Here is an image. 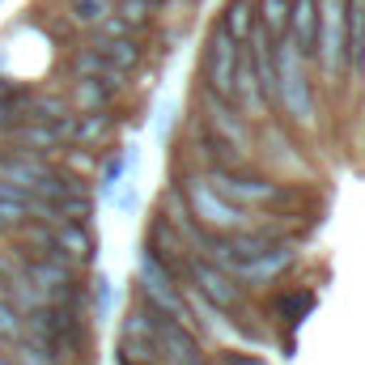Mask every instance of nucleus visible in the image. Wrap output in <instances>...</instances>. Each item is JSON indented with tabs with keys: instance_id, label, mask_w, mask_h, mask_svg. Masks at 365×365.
Here are the masks:
<instances>
[{
	"instance_id": "nucleus-2",
	"label": "nucleus",
	"mask_w": 365,
	"mask_h": 365,
	"mask_svg": "<svg viewBox=\"0 0 365 365\" xmlns=\"http://www.w3.org/2000/svg\"><path fill=\"white\" fill-rule=\"evenodd\" d=\"M182 195H187V212L200 217L208 230H217V234H242V230H247V212L234 208V204H225V200L208 187V179L187 175V179H182Z\"/></svg>"
},
{
	"instance_id": "nucleus-17",
	"label": "nucleus",
	"mask_w": 365,
	"mask_h": 365,
	"mask_svg": "<svg viewBox=\"0 0 365 365\" xmlns=\"http://www.w3.org/2000/svg\"><path fill=\"white\" fill-rule=\"evenodd\" d=\"M128 166H132V153H115V158H106V162H102L98 182H102V191H106V195H115V191L128 182Z\"/></svg>"
},
{
	"instance_id": "nucleus-8",
	"label": "nucleus",
	"mask_w": 365,
	"mask_h": 365,
	"mask_svg": "<svg viewBox=\"0 0 365 365\" xmlns=\"http://www.w3.org/2000/svg\"><path fill=\"white\" fill-rule=\"evenodd\" d=\"M200 102H204V110H208V123L217 128V140H225V145H230V149H238V153H242V149H251V132H247V123H242V119H238L221 98H212V93L204 90Z\"/></svg>"
},
{
	"instance_id": "nucleus-13",
	"label": "nucleus",
	"mask_w": 365,
	"mask_h": 365,
	"mask_svg": "<svg viewBox=\"0 0 365 365\" xmlns=\"http://www.w3.org/2000/svg\"><path fill=\"white\" fill-rule=\"evenodd\" d=\"M217 30H225L234 43H247L251 30H255V4H251V0H230L225 13H221V26H217Z\"/></svg>"
},
{
	"instance_id": "nucleus-12",
	"label": "nucleus",
	"mask_w": 365,
	"mask_h": 365,
	"mask_svg": "<svg viewBox=\"0 0 365 365\" xmlns=\"http://www.w3.org/2000/svg\"><path fill=\"white\" fill-rule=\"evenodd\" d=\"M93 56H102L115 73H132L140 64V43L136 38H106V43H90Z\"/></svg>"
},
{
	"instance_id": "nucleus-10",
	"label": "nucleus",
	"mask_w": 365,
	"mask_h": 365,
	"mask_svg": "<svg viewBox=\"0 0 365 365\" xmlns=\"http://www.w3.org/2000/svg\"><path fill=\"white\" fill-rule=\"evenodd\" d=\"M289 264H293V247H289V242H272L264 255H255L251 264H242L234 276H238V280H251V284H264V280L280 276Z\"/></svg>"
},
{
	"instance_id": "nucleus-22",
	"label": "nucleus",
	"mask_w": 365,
	"mask_h": 365,
	"mask_svg": "<svg viewBox=\"0 0 365 365\" xmlns=\"http://www.w3.org/2000/svg\"><path fill=\"white\" fill-rule=\"evenodd\" d=\"M110 204H115L119 212H132V208H136V187H132V182H123V187L110 195Z\"/></svg>"
},
{
	"instance_id": "nucleus-7",
	"label": "nucleus",
	"mask_w": 365,
	"mask_h": 365,
	"mask_svg": "<svg viewBox=\"0 0 365 365\" xmlns=\"http://www.w3.org/2000/svg\"><path fill=\"white\" fill-rule=\"evenodd\" d=\"M289 43L302 51V60H314V43H319V0H289Z\"/></svg>"
},
{
	"instance_id": "nucleus-11",
	"label": "nucleus",
	"mask_w": 365,
	"mask_h": 365,
	"mask_svg": "<svg viewBox=\"0 0 365 365\" xmlns=\"http://www.w3.org/2000/svg\"><path fill=\"white\" fill-rule=\"evenodd\" d=\"M51 242H56V255L68 264H90L93 259V234L86 225H60V230H51Z\"/></svg>"
},
{
	"instance_id": "nucleus-27",
	"label": "nucleus",
	"mask_w": 365,
	"mask_h": 365,
	"mask_svg": "<svg viewBox=\"0 0 365 365\" xmlns=\"http://www.w3.org/2000/svg\"><path fill=\"white\" fill-rule=\"evenodd\" d=\"M149 4H158V0H149Z\"/></svg>"
},
{
	"instance_id": "nucleus-15",
	"label": "nucleus",
	"mask_w": 365,
	"mask_h": 365,
	"mask_svg": "<svg viewBox=\"0 0 365 365\" xmlns=\"http://www.w3.org/2000/svg\"><path fill=\"white\" fill-rule=\"evenodd\" d=\"M13 361H17V365H64V357H60L51 344H43V340H30V336H21V344H17Z\"/></svg>"
},
{
	"instance_id": "nucleus-5",
	"label": "nucleus",
	"mask_w": 365,
	"mask_h": 365,
	"mask_svg": "<svg viewBox=\"0 0 365 365\" xmlns=\"http://www.w3.org/2000/svg\"><path fill=\"white\" fill-rule=\"evenodd\" d=\"M238 51H242V47H238L225 30H212V34H208V47H204V81H208V93H217V98H234Z\"/></svg>"
},
{
	"instance_id": "nucleus-20",
	"label": "nucleus",
	"mask_w": 365,
	"mask_h": 365,
	"mask_svg": "<svg viewBox=\"0 0 365 365\" xmlns=\"http://www.w3.org/2000/svg\"><path fill=\"white\" fill-rule=\"evenodd\" d=\"M102 132H106V115H81V119H73V140L77 145H93Z\"/></svg>"
},
{
	"instance_id": "nucleus-6",
	"label": "nucleus",
	"mask_w": 365,
	"mask_h": 365,
	"mask_svg": "<svg viewBox=\"0 0 365 365\" xmlns=\"http://www.w3.org/2000/svg\"><path fill=\"white\" fill-rule=\"evenodd\" d=\"M187 280L195 284V293H200L212 310H238V302H242V289L221 272V268H212L208 259H200V255L187 259Z\"/></svg>"
},
{
	"instance_id": "nucleus-23",
	"label": "nucleus",
	"mask_w": 365,
	"mask_h": 365,
	"mask_svg": "<svg viewBox=\"0 0 365 365\" xmlns=\"http://www.w3.org/2000/svg\"><path fill=\"white\" fill-rule=\"evenodd\" d=\"M221 365H268L259 353H221Z\"/></svg>"
},
{
	"instance_id": "nucleus-18",
	"label": "nucleus",
	"mask_w": 365,
	"mask_h": 365,
	"mask_svg": "<svg viewBox=\"0 0 365 365\" xmlns=\"http://www.w3.org/2000/svg\"><path fill=\"white\" fill-rule=\"evenodd\" d=\"M73 4V21H81V26H102L106 17H110V9H115V0H68Z\"/></svg>"
},
{
	"instance_id": "nucleus-9",
	"label": "nucleus",
	"mask_w": 365,
	"mask_h": 365,
	"mask_svg": "<svg viewBox=\"0 0 365 365\" xmlns=\"http://www.w3.org/2000/svg\"><path fill=\"white\" fill-rule=\"evenodd\" d=\"M123 353L149 361L158 357V344H153V319H149V306H136L128 319H123Z\"/></svg>"
},
{
	"instance_id": "nucleus-21",
	"label": "nucleus",
	"mask_w": 365,
	"mask_h": 365,
	"mask_svg": "<svg viewBox=\"0 0 365 365\" xmlns=\"http://www.w3.org/2000/svg\"><path fill=\"white\" fill-rule=\"evenodd\" d=\"M13 336H21V310L9 297H0V340H13Z\"/></svg>"
},
{
	"instance_id": "nucleus-1",
	"label": "nucleus",
	"mask_w": 365,
	"mask_h": 365,
	"mask_svg": "<svg viewBox=\"0 0 365 365\" xmlns=\"http://www.w3.org/2000/svg\"><path fill=\"white\" fill-rule=\"evenodd\" d=\"M272 77H276V102L284 106V115L293 123H314V90H310V73H306V60L302 51L284 38L272 43Z\"/></svg>"
},
{
	"instance_id": "nucleus-16",
	"label": "nucleus",
	"mask_w": 365,
	"mask_h": 365,
	"mask_svg": "<svg viewBox=\"0 0 365 365\" xmlns=\"http://www.w3.org/2000/svg\"><path fill=\"white\" fill-rule=\"evenodd\" d=\"M93 319H98V323H106V319H110V314H115V297H119V289H115V280H110V276H93Z\"/></svg>"
},
{
	"instance_id": "nucleus-19",
	"label": "nucleus",
	"mask_w": 365,
	"mask_h": 365,
	"mask_svg": "<svg viewBox=\"0 0 365 365\" xmlns=\"http://www.w3.org/2000/svg\"><path fill=\"white\" fill-rule=\"evenodd\" d=\"M106 86H98V81H86V77H81V81H77V102H81V110H86V115H102V106H106Z\"/></svg>"
},
{
	"instance_id": "nucleus-24",
	"label": "nucleus",
	"mask_w": 365,
	"mask_h": 365,
	"mask_svg": "<svg viewBox=\"0 0 365 365\" xmlns=\"http://www.w3.org/2000/svg\"><path fill=\"white\" fill-rule=\"evenodd\" d=\"M353 64H357V73H361V86H365V38H361V47H357V56H353Z\"/></svg>"
},
{
	"instance_id": "nucleus-4",
	"label": "nucleus",
	"mask_w": 365,
	"mask_h": 365,
	"mask_svg": "<svg viewBox=\"0 0 365 365\" xmlns=\"http://www.w3.org/2000/svg\"><path fill=\"white\" fill-rule=\"evenodd\" d=\"M344 4L349 0H319V43L314 60L327 68V77L344 73Z\"/></svg>"
},
{
	"instance_id": "nucleus-26",
	"label": "nucleus",
	"mask_w": 365,
	"mask_h": 365,
	"mask_svg": "<svg viewBox=\"0 0 365 365\" xmlns=\"http://www.w3.org/2000/svg\"><path fill=\"white\" fill-rule=\"evenodd\" d=\"M0 365H13V361H9V357H0Z\"/></svg>"
},
{
	"instance_id": "nucleus-3",
	"label": "nucleus",
	"mask_w": 365,
	"mask_h": 365,
	"mask_svg": "<svg viewBox=\"0 0 365 365\" xmlns=\"http://www.w3.org/2000/svg\"><path fill=\"white\" fill-rule=\"evenodd\" d=\"M208 187H212L225 204H234V208H247V204H276V200L284 195L280 182L264 179V175H247V170H212Z\"/></svg>"
},
{
	"instance_id": "nucleus-14",
	"label": "nucleus",
	"mask_w": 365,
	"mask_h": 365,
	"mask_svg": "<svg viewBox=\"0 0 365 365\" xmlns=\"http://www.w3.org/2000/svg\"><path fill=\"white\" fill-rule=\"evenodd\" d=\"M255 26L268 38H284L289 34V0H255Z\"/></svg>"
},
{
	"instance_id": "nucleus-25",
	"label": "nucleus",
	"mask_w": 365,
	"mask_h": 365,
	"mask_svg": "<svg viewBox=\"0 0 365 365\" xmlns=\"http://www.w3.org/2000/svg\"><path fill=\"white\" fill-rule=\"evenodd\" d=\"M13 225H17V221H9V217L0 212V230H13Z\"/></svg>"
}]
</instances>
